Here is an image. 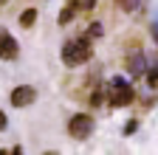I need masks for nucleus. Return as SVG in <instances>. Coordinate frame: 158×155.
Instances as JSON below:
<instances>
[{
  "label": "nucleus",
  "mask_w": 158,
  "mask_h": 155,
  "mask_svg": "<svg viewBox=\"0 0 158 155\" xmlns=\"http://www.w3.org/2000/svg\"><path fill=\"white\" fill-rule=\"evenodd\" d=\"M6 3H9V0H0V6H6Z\"/></svg>",
  "instance_id": "nucleus-17"
},
{
  "label": "nucleus",
  "mask_w": 158,
  "mask_h": 155,
  "mask_svg": "<svg viewBox=\"0 0 158 155\" xmlns=\"http://www.w3.org/2000/svg\"><path fill=\"white\" fill-rule=\"evenodd\" d=\"M76 6H79V9H93L96 0H76Z\"/></svg>",
  "instance_id": "nucleus-14"
},
{
  "label": "nucleus",
  "mask_w": 158,
  "mask_h": 155,
  "mask_svg": "<svg viewBox=\"0 0 158 155\" xmlns=\"http://www.w3.org/2000/svg\"><path fill=\"white\" fill-rule=\"evenodd\" d=\"M34 99H37V90H34L31 85H20V88H14L11 96H9V102H11L14 107H28Z\"/></svg>",
  "instance_id": "nucleus-5"
},
{
  "label": "nucleus",
  "mask_w": 158,
  "mask_h": 155,
  "mask_svg": "<svg viewBox=\"0 0 158 155\" xmlns=\"http://www.w3.org/2000/svg\"><path fill=\"white\" fill-rule=\"evenodd\" d=\"M88 37H102V26H99V23H90V28H88Z\"/></svg>",
  "instance_id": "nucleus-12"
},
{
  "label": "nucleus",
  "mask_w": 158,
  "mask_h": 155,
  "mask_svg": "<svg viewBox=\"0 0 158 155\" xmlns=\"http://www.w3.org/2000/svg\"><path fill=\"white\" fill-rule=\"evenodd\" d=\"M116 3H118V9H122V11H135L141 0H116Z\"/></svg>",
  "instance_id": "nucleus-10"
},
{
  "label": "nucleus",
  "mask_w": 158,
  "mask_h": 155,
  "mask_svg": "<svg viewBox=\"0 0 158 155\" xmlns=\"http://www.w3.org/2000/svg\"><path fill=\"white\" fill-rule=\"evenodd\" d=\"M6 124H9V119H6V113L0 110V130H6Z\"/></svg>",
  "instance_id": "nucleus-15"
},
{
  "label": "nucleus",
  "mask_w": 158,
  "mask_h": 155,
  "mask_svg": "<svg viewBox=\"0 0 158 155\" xmlns=\"http://www.w3.org/2000/svg\"><path fill=\"white\" fill-rule=\"evenodd\" d=\"M135 130H138V121H135V119H130V121L124 124V130H122V133H124V135H133Z\"/></svg>",
  "instance_id": "nucleus-11"
},
{
  "label": "nucleus",
  "mask_w": 158,
  "mask_h": 155,
  "mask_svg": "<svg viewBox=\"0 0 158 155\" xmlns=\"http://www.w3.org/2000/svg\"><path fill=\"white\" fill-rule=\"evenodd\" d=\"M37 23V9H26L23 14H20V26H23V28H31Z\"/></svg>",
  "instance_id": "nucleus-8"
},
{
  "label": "nucleus",
  "mask_w": 158,
  "mask_h": 155,
  "mask_svg": "<svg viewBox=\"0 0 158 155\" xmlns=\"http://www.w3.org/2000/svg\"><path fill=\"white\" fill-rule=\"evenodd\" d=\"M127 71L133 76H147V59H144V54H130L127 56Z\"/></svg>",
  "instance_id": "nucleus-6"
},
{
  "label": "nucleus",
  "mask_w": 158,
  "mask_h": 155,
  "mask_svg": "<svg viewBox=\"0 0 158 155\" xmlns=\"http://www.w3.org/2000/svg\"><path fill=\"white\" fill-rule=\"evenodd\" d=\"M147 85L150 88H158V59L150 65V71H147Z\"/></svg>",
  "instance_id": "nucleus-9"
},
{
  "label": "nucleus",
  "mask_w": 158,
  "mask_h": 155,
  "mask_svg": "<svg viewBox=\"0 0 158 155\" xmlns=\"http://www.w3.org/2000/svg\"><path fill=\"white\" fill-rule=\"evenodd\" d=\"M90 133H93V119H90L88 113H76L73 119L68 121V135H71V138H76V141L90 138Z\"/></svg>",
  "instance_id": "nucleus-3"
},
{
  "label": "nucleus",
  "mask_w": 158,
  "mask_h": 155,
  "mask_svg": "<svg viewBox=\"0 0 158 155\" xmlns=\"http://www.w3.org/2000/svg\"><path fill=\"white\" fill-rule=\"evenodd\" d=\"M135 99V90L130 88V82L124 76H113L110 79V93H107V104L110 107H127Z\"/></svg>",
  "instance_id": "nucleus-2"
},
{
  "label": "nucleus",
  "mask_w": 158,
  "mask_h": 155,
  "mask_svg": "<svg viewBox=\"0 0 158 155\" xmlns=\"http://www.w3.org/2000/svg\"><path fill=\"white\" fill-rule=\"evenodd\" d=\"M152 37H155V43H158V20H155V26H152Z\"/></svg>",
  "instance_id": "nucleus-16"
},
{
  "label": "nucleus",
  "mask_w": 158,
  "mask_h": 155,
  "mask_svg": "<svg viewBox=\"0 0 158 155\" xmlns=\"http://www.w3.org/2000/svg\"><path fill=\"white\" fill-rule=\"evenodd\" d=\"M102 99H105V96H102V93H99V90H93V93H90V99H88V102H90V104L96 107V104H102Z\"/></svg>",
  "instance_id": "nucleus-13"
},
{
  "label": "nucleus",
  "mask_w": 158,
  "mask_h": 155,
  "mask_svg": "<svg viewBox=\"0 0 158 155\" xmlns=\"http://www.w3.org/2000/svg\"><path fill=\"white\" fill-rule=\"evenodd\" d=\"M17 56H20V43L14 40V37H11L6 28H0V59L14 62Z\"/></svg>",
  "instance_id": "nucleus-4"
},
{
  "label": "nucleus",
  "mask_w": 158,
  "mask_h": 155,
  "mask_svg": "<svg viewBox=\"0 0 158 155\" xmlns=\"http://www.w3.org/2000/svg\"><path fill=\"white\" fill-rule=\"evenodd\" d=\"M79 11V6H76V0H68V3H65V9L62 11H59V17H56V23L59 26H68L71 20H73V14Z\"/></svg>",
  "instance_id": "nucleus-7"
},
{
  "label": "nucleus",
  "mask_w": 158,
  "mask_h": 155,
  "mask_svg": "<svg viewBox=\"0 0 158 155\" xmlns=\"http://www.w3.org/2000/svg\"><path fill=\"white\" fill-rule=\"evenodd\" d=\"M93 56V48H90V40L88 37H79V40H68L62 45V62L68 68H76V65H85Z\"/></svg>",
  "instance_id": "nucleus-1"
}]
</instances>
